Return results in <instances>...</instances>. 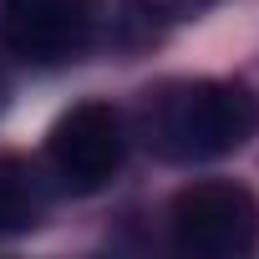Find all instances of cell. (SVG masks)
I'll list each match as a JSON object with an SVG mask.
<instances>
[{"label":"cell","mask_w":259,"mask_h":259,"mask_svg":"<svg viewBox=\"0 0 259 259\" xmlns=\"http://www.w3.org/2000/svg\"><path fill=\"white\" fill-rule=\"evenodd\" d=\"M259 133V102L239 81H173L148 92L143 102V138L158 158L208 163L244 148Z\"/></svg>","instance_id":"obj_1"},{"label":"cell","mask_w":259,"mask_h":259,"mask_svg":"<svg viewBox=\"0 0 259 259\" xmlns=\"http://www.w3.org/2000/svg\"><path fill=\"white\" fill-rule=\"evenodd\" d=\"M173 244L188 259H239L259 244V203L239 183H193L173 198Z\"/></svg>","instance_id":"obj_2"},{"label":"cell","mask_w":259,"mask_h":259,"mask_svg":"<svg viewBox=\"0 0 259 259\" xmlns=\"http://www.w3.org/2000/svg\"><path fill=\"white\" fill-rule=\"evenodd\" d=\"M46 153H51V168H56L61 188L97 193L117 178V168L127 158V127L107 102H81L51 127Z\"/></svg>","instance_id":"obj_3"},{"label":"cell","mask_w":259,"mask_h":259,"mask_svg":"<svg viewBox=\"0 0 259 259\" xmlns=\"http://www.w3.org/2000/svg\"><path fill=\"white\" fill-rule=\"evenodd\" d=\"M87 36H92L87 0H6L0 6V41L21 61L61 66L87 46Z\"/></svg>","instance_id":"obj_4"},{"label":"cell","mask_w":259,"mask_h":259,"mask_svg":"<svg viewBox=\"0 0 259 259\" xmlns=\"http://www.w3.org/2000/svg\"><path fill=\"white\" fill-rule=\"evenodd\" d=\"M46 213V183L26 158H0V234H26Z\"/></svg>","instance_id":"obj_5"},{"label":"cell","mask_w":259,"mask_h":259,"mask_svg":"<svg viewBox=\"0 0 259 259\" xmlns=\"http://www.w3.org/2000/svg\"><path fill=\"white\" fill-rule=\"evenodd\" d=\"M0 107H6V76H0Z\"/></svg>","instance_id":"obj_6"}]
</instances>
